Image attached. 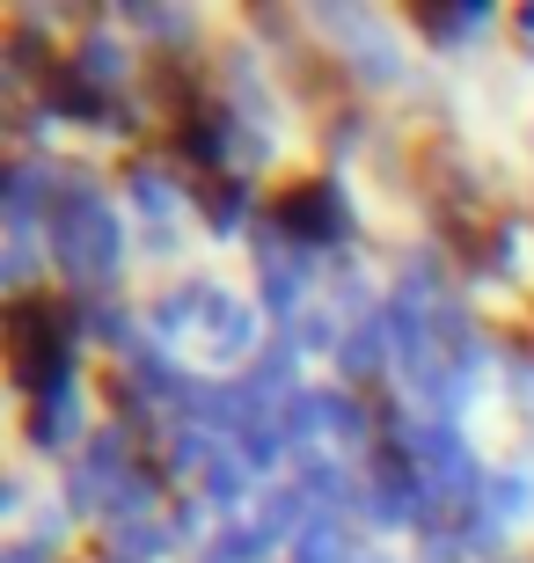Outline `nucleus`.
I'll use <instances>...</instances> for the list:
<instances>
[]
</instances>
